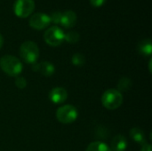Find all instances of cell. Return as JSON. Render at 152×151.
<instances>
[{
    "label": "cell",
    "mask_w": 152,
    "mask_h": 151,
    "mask_svg": "<svg viewBox=\"0 0 152 151\" xmlns=\"http://www.w3.org/2000/svg\"><path fill=\"white\" fill-rule=\"evenodd\" d=\"M138 52L144 56H150L152 53V43L150 38L142 39L137 45Z\"/></svg>",
    "instance_id": "7c38bea8"
},
{
    "label": "cell",
    "mask_w": 152,
    "mask_h": 151,
    "mask_svg": "<svg viewBox=\"0 0 152 151\" xmlns=\"http://www.w3.org/2000/svg\"><path fill=\"white\" fill-rule=\"evenodd\" d=\"M140 151H151V145L150 143H146V144L142 145Z\"/></svg>",
    "instance_id": "44dd1931"
},
{
    "label": "cell",
    "mask_w": 152,
    "mask_h": 151,
    "mask_svg": "<svg viewBox=\"0 0 152 151\" xmlns=\"http://www.w3.org/2000/svg\"><path fill=\"white\" fill-rule=\"evenodd\" d=\"M77 22V14L72 10H66L61 12V18L60 23L65 28H71Z\"/></svg>",
    "instance_id": "30bf717a"
},
{
    "label": "cell",
    "mask_w": 152,
    "mask_h": 151,
    "mask_svg": "<svg viewBox=\"0 0 152 151\" xmlns=\"http://www.w3.org/2000/svg\"><path fill=\"white\" fill-rule=\"evenodd\" d=\"M149 67H150V72H151V59L150 60V62H149Z\"/></svg>",
    "instance_id": "603a6c76"
},
{
    "label": "cell",
    "mask_w": 152,
    "mask_h": 151,
    "mask_svg": "<svg viewBox=\"0 0 152 151\" xmlns=\"http://www.w3.org/2000/svg\"><path fill=\"white\" fill-rule=\"evenodd\" d=\"M86 151H111L110 148L104 142H91Z\"/></svg>",
    "instance_id": "5bb4252c"
},
{
    "label": "cell",
    "mask_w": 152,
    "mask_h": 151,
    "mask_svg": "<svg viewBox=\"0 0 152 151\" xmlns=\"http://www.w3.org/2000/svg\"><path fill=\"white\" fill-rule=\"evenodd\" d=\"M79 37H80L79 34L77 31H73V30L69 31L64 35V40H66L67 42L70 44L77 43L79 40Z\"/></svg>",
    "instance_id": "2e32d148"
},
{
    "label": "cell",
    "mask_w": 152,
    "mask_h": 151,
    "mask_svg": "<svg viewBox=\"0 0 152 151\" xmlns=\"http://www.w3.org/2000/svg\"><path fill=\"white\" fill-rule=\"evenodd\" d=\"M3 44H4V37H3V36L0 34V48L2 47Z\"/></svg>",
    "instance_id": "7402d4cb"
},
{
    "label": "cell",
    "mask_w": 152,
    "mask_h": 151,
    "mask_svg": "<svg viewBox=\"0 0 152 151\" xmlns=\"http://www.w3.org/2000/svg\"><path fill=\"white\" fill-rule=\"evenodd\" d=\"M102 103L107 109H117L123 103V95L117 89H109L103 93Z\"/></svg>",
    "instance_id": "7a4b0ae2"
},
{
    "label": "cell",
    "mask_w": 152,
    "mask_h": 151,
    "mask_svg": "<svg viewBox=\"0 0 152 151\" xmlns=\"http://www.w3.org/2000/svg\"><path fill=\"white\" fill-rule=\"evenodd\" d=\"M14 84L20 89H24L27 86V81H26V79L24 77H17L15 78Z\"/></svg>",
    "instance_id": "ac0fdd59"
},
{
    "label": "cell",
    "mask_w": 152,
    "mask_h": 151,
    "mask_svg": "<svg viewBox=\"0 0 152 151\" xmlns=\"http://www.w3.org/2000/svg\"><path fill=\"white\" fill-rule=\"evenodd\" d=\"M29 25L36 29H43L51 23V19L48 14L44 12H36L29 18Z\"/></svg>",
    "instance_id": "52a82bcc"
},
{
    "label": "cell",
    "mask_w": 152,
    "mask_h": 151,
    "mask_svg": "<svg viewBox=\"0 0 152 151\" xmlns=\"http://www.w3.org/2000/svg\"><path fill=\"white\" fill-rule=\"evenodd\" d=\"M32 69L35 72H39L43 76H45V77L52 76L55 71V68H54L53 64L49 61H42L39 63H33Z\"/></svg>",
    "instance_id": "9c48e42d"
},
{
    "label": "cell",
    "mask_w": 152,
    "mask_h": 151,
    "mask_svg": "<svg viewBox=\"0 0 152 151\" xmlns=\"http://www.w3.org/2000/svg\"><path fill=\"white\" fill-rule=\"evenodd\" d=\"M77 109L72 105H64L56 111V117L61 124H71L77 118Z\"/></svg>",
    "instance_id": "5b68a950"
},
{
    "label": "cell",
    "mask_w": 152,
    "mask_h": 151,
    "mask_svg": "<svg viewBox=\"0 0 152 151\" xmlns=\"http://www.w3.org/2000/svg\"><path fill=\"white\" fill-rule=\"evenodd\" d=\"M0 68L8 76L18 77L22 71V63L15 56L7 54L0 58Z\"/></svg>",
    "instance_id": "6da1fadb"
},
{
    "label": "cell",
    "mask_w": 152,
    "mask_h": 151,
    "mask_svg": "<svg viewBox=\"0 0 152 151\" xmlns=\"http://www.w3.org/2000/svg\"><path fill=\"white\" fill-rule=\"evenodd\" d=\"M127 148V141L126 137L118 134L111 141V151H125Z\"/></svg>",
    "instance_id": "8fae6325"
},
{
    "label": "cell",
    "mask_w": 152,
    "mask_h": 151,
    "mask_svg": "<svg viewBox=\"0 0 152 151\" xmlns=\"http://www.w3.org/2000/svg\"><path fill=\"white\" fill-rule=\"evenodd\" d=\"M107 0H90V3L93 6H95V7H98V6H101L102 4H104V3L106 2Z\"/></svg>",
    "instance_id": "ffe728a7"
},
{
    "label": "cell",
    "mask_w": 152,
    "mask_h": 151,
    "mask_svg": "<svg viewBox=\"0 0 152 151\" xmlns=\"http://www.w3.org/2000/svg\"><path fill=\"white\" fill-rule=\"evenodd\" d=\"M20 55L25 62L33 64L39 57V48L35 42L25 41L20 47Z\"/></svg>",
    "instance_id": "3957f363"
},
{
    "label": "cell",
    "mask_w": 152,
    "mask_h": 151,
    "mask_svg": "<svg viewBox=\"0 0 152 151\" xmlns=\"http://www.w3.org/2000/svg\"><path fill=\"white\" fill-rule=\"evenodd\" d=\"M130 136L133 138V140L135 142L141 144L142 146L144 145V144H146V143H148L146 142V137H145L144 132L141 128H139V127H134V128H132L131 131H130Z\"/></svg>",
    "instance_id": "4fadbf2b"
},
{
    "label": "cell",
    "mask_w": 152,
    "mask_h": 151,
    "mask_svg": "<svg viewBox=\"0 0 152 151\" xmlns=\"http://www.w3.org/2000/svg\"><path fill=\"white\" fill-rule=\"evenodd\" d=\"M132 87V81L128 77H121L118 83V91L121 92H126Z\"/></svg>",
    "instance_id": "9a60e30c"
},
{
    "label": "cell",
    "mask_w": 152,
    "mask_h": 151,
    "mask_svg": "<svg viewBox=\"0 0 152 151\" xmlns=\"http://www.w3.org/2000/svg\"><path fill=\"white\" fill-rule=\"evenodd\" d=\"M35 9L34 0H15L13 4L14 13L21 18L28 17Z\"/></svg>",
    "instance_id": "8992f818"
},
{
    "label": "cell",
    "mask_w": 152,
    "mask_h": 151,
    "mask_svg": "<svg viewBox=\"0 0 152 151\" xmlns=\"http://www.w3.org/2000/svg\"><path fill=\"white\" fill-rule=\"evenodd\" d=\"M64 31L58 26H52L48 28L45 34V41L51 46H58L64 41Z\"/></svg>",
    "instance_id": "277c9868"
},
{
    "label": "cell",
    "mask_w": 152,
    "mask_h": 151,
    "mask_svg": "<svg viewBox=\"0 0 152 151\" xmlns=\"http://www.w3.org/2000/svg\"><path fill=\"white\" fill-rule=\"evenodd\" d=\"M71 62L73 65L77 66V67L83 66L86 63V57L82 53H75V54H73V56L71 58Z\"/></svg>",
    "instance_id": "e0dca14e"
},
{
    "label": "cell",
    "mask_w": 152,
    "mask_h": 151,
    "mask_svg": "<svg viewBox=\"0 0 152 151\" xmlns=\"http://www.w3.org/2000/svg\"><path fill=\"white\" fill-rule=\"evenodd\" d=\"M50 16V19H51V21L54 22V23H60L61 21V12L60 11H55L53 12Z\"/></svg>",
    "instance_id": "d6986e66"
},
{
    "label": "cell",
    "mask_w": 152,
    "mask_h": 151,
    "mask_svg": "<svg viewBox=\"0 0 152 151\" xmlns=\"http://www.w3.org/2000/svg\"><path fill=\"white\" fill-rule=\"evenodd\" d=\"M68 98L67 91L62 87H54L49 93V99L55 104L63 103Z\"/></svg>",
    "instance_id": "ba28073f"
}]
</instances>
